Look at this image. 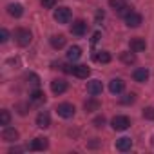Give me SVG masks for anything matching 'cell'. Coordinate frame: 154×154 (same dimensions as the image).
Here are the masks:
<instances>
[{
  "instance_id": "d6986e66",
  "label": "cell",
  "mask_w": 154,
  "mask_h": 154,
  "mask_svg": "<svg viewBox=\"0 0 154 154\" xmlns=\"http://www.w3.org/2000/svg\"><path fill=\"white\" fill-rule=\"evenodd\" d=\"M74 76H78V78H87V76L91 74V69L87 65H76L74 71H72Z\"/></svg>"
},
{
  "instance_id": "f1b7e54d",
  "label": "cell",
  "mask_w": 154,
  "mask_h": 154,
  "mask_svg": "<svg viewBox=\"0 0 154 154\" xmlns=\"http://www.w3.org/2000/svg\"><path fill=\"white\" fill-rule=\"evenodd\" d=\"M93 123H94V127H103V123H105V118H103V116H96V118L93 120Z\"/></svg>"
},
{
  "instance_id": "52a82bcc",
  "label": "cell",
  "mask_w": 154,
  "mask_h": 154,
  "mask_svg": "<svg viewBox=\"0 0 154 154\" xmlns=\"http://www.w3.org/2000/svg\"><path fill=\"white\" fill-rule=\"evenodd\" d=\"M36 125H38L40 129H47V127L51 125V116H49L47 111H40V112H38V116H36Z\"/></svg>"
},
{
  "instance_id": "2e32d148",
  "label": "cell",
  "mask_w": 154,
  "mask_h": 154,
  "mask_svg": "<svg viewBox=\"0 0 154 154\" xmlns=\"http://www.w3.org/2000/svg\"><path fill=\"white\" fill-rule=\"evenodd\" d=\"M131 147H132V140L131 138H120V140H116V149L118 150L125 152V150H131Z\"/></svg>"
},
{
  "instance_id": "44dd1931",
  "label": "cell",
  "mask_w": 154,
  "mask_h": 154,
  "mask_svg": "<svg viewBox=\"0 0 154 154\" xmlns=\"http://www.w3.org/2000/svg\"><path fill=\"white\" fill-rule=\"evenodd\" d=\"M84 109H85V112H93V111H98V109H100V102H98L96 98H91V100H87V102H85Z\"/></svg>"
},
{
  "instance_id": "603a6c76",
  "label": "cell",
  "mask_w": 154,
  "mask_h": 154,
  "mask_svg": "<svg viewBox=\"0 0 154 154\" xmlns=\"http://www.w3.org/2000/svg\"><path fill=\"white\" fill-rule=\"evenodd\" d=\"M120 58H122V62L127 63V65H131V63L136 62V54H134V51H132V53H122Z\"/></svg>"
},
{
  "instance_id": "d4e9b609",
  "label": "cell",
  "mask_w": 154,
  "mask_h": 154,
  "mask_svg": "<svg viewBox=\"0 0 154 154\" xmlns=\"http://www.w3.org/2000/svg\"><path fill=\"white\" fill-rule=\"evenodd\" d=\"M9 120H11V116H9V112L8 111H0V125H9Z\"/></svg>"
},
{
  "instance_id": "7402d4cb",
  "label": "cell",
  "mask_w": 154,
  "mask_h": 154,
  "mask_svg": "<svg viewBox=\"0 0 154 154\" xmlns=\"http://www.w3.org/2000/svg\"><path fill=\"white\" fill-rule=\"evenodd\" d=\"M94 60L100 62V63H109V62H111V54H109L107 51H98V53L94 54Z\"/></svg>"
},
{
  "instance_id": "4316f807",
  "label": "cell",
  "mask_w": 154,
  "mask_h": 154,
  "mask_svg": "<svg viewBox=\"0 0 154 154\" xmlns=\"http://www.w3.org/2000/svg\"><path fill=\"white\" fill-rule=\"evenodd\" d=\"M143 118L154 120V107H145V109H143Z\"/></svg>"
},
{
  "instance_id": "8fae6325",
  "label": "cell",
  "mask_w": 154,
  "mask_h": 154,
  "mask_svg": "<svg viewBox=\"0 0 154 154\" xmlns=\"http://www.w3.org/2000/svg\"><path fill=\"white\" fill-rule=\"evenodd\" d=\"M129 47H131V51H134V53H141V51H145L147 44H145L143 38H132V40L129 42Z\"/></svg>"
},
{
  "instance_id": "4dcf8cb0",
  "label": "cell",
  "mask_w": 154,
  "mask_h": 154,
  "mask_svg": "<svg viewBox=\"0 0 154 154\" xmlns=\"http://www.w3.org/2000/svg\"><path fill=\"white\" fill-rule=\"evenodd\" d=\"M134 100H136V98H134V94L131 93V94H127V96H125V98L122 100V103H132Z\"/></svg>"
},
{
  "instance_id": "5bb4252c",
  "label": "cell",
  "mask_w": 154,
  "mask_h": 154,
  "mask_svg": "<svg viewBox=\"0 0 154 154\" xmlns=\"http://www.w3.org/2000/svg\"><path fill=\"white\" fill-rule=\"evenodd\" d=\"M51 91H53L54 94L65 93V91H67V82H63V80H53V82H51Z\"/></svg>"
},
{
  "instance_id": "ffe728a7",
  "label": "cell",
  "mask_w": 154,
  "mask_h": 154,
  "mask_svg": "<svg viewBox=\"0 0 154 154\" xmlns=\"http://www.w3.org/2000/svg\"><path fill=\"white\" fill-rule=\"evenodd\" d=\"M51 45H53L54 49H62V47L65 45V36H63V35H53V36H51Z\"/></svg>"
},
{
  "instance_id": "cb8c5ba5",
  "label": "cell",
  "mask_w": 154,
  "mask_h": 154,
  "mask_svg": "<svg viewBox=\"0 0 154 154\" xmlns=\"http://www.w3.org/2000/svg\"><path fill=\"white\" fill-rule=\"evenodd\" d=\"M26 78L29 80V84H31V85H35V87H38V85H40V78H38V74H35V72H27V74H26Z\"/></svg>"
},
{
  "instance_id": "277c9868",
  "label": "cell",
  "mask_w": 154,
  "mask_h": 154,
  "mask_svg": "<svg viewBox=\"0 0 154 154\" xmlns=\"http://www.w3.org/2000/svg\"><path fill=\"white\" fill-rule=\"evenodd\" d=\"M74 105L72 103H60L58 107H56V112H58V116H62V118H72L74 116Z\"/></svg>"
},
{
  "instance_id": "ac0fdd59",
  "label": "cell",
  "mask_w": 154,
  "mask_h": 154,
  "mask_svg": "<svg viewBox=\"0 0 154 154\" xmlns=\"http://www.w3.org/2000/svg\"><path fill=\"white\" fill-rule=\"evenodd\" d=\"M8 13H9L11 17H15V18H20V17L24 15V8H22L20 4H9V6H8Z\"/></svg>"
},
{
  "instance_id": "1f68e13d",
  "label": "cell",
  "mask_w": 154,
  "mask_h": 154,
  "mask_svg": "<svg viewBox=\"0 0 154 154\" xmlns=\"http://www.w3.org/2000/svg\"><path fill=\"white\" fill-rule=\"evenodd\" d=\"M100 36H102L100 33H94V35H93V44H96V42L100 40Z\"/></svg>"
},
{
  "instance_id": "7c38bea8",
  "label": "cell",
  "mask_w": 154,
  "mask_h": 154,
  "mask_svg": "<svg viewBox=\"0 0 154 154\" xmlns=\"http://www.w3.org/2000/svg\"><path fill=\"white\" fill-rule=\"evenodd\" d=\"M123 89H125V82H123V80H120V78L111 80V84H109V91H111L112 94H120Z\"/></svg>"
},
{
  "instance_id": "ba28073f",
  "label": "cell",
  "mask_w": 154,
  "mask_h": 154,
  "mask_svg": "<svg viewBox=\"0 0 154 154\" xmlns=\"http://www.w3.org/2000/svg\"><path fill=\"white\" fill-rule=\"evenodd\" d=\"M125 22H127V26H129V27H138V26L141 24V15H140V13L131 11V13H127V15H125Z\"/></svg>"
},
{
  "instance_id": "e0dca14e",
  "label": "cell",
  "mask_w": 154,
  "mask_h": 154,
  "mask_svg": "<svg viewBox=\"0 0 154 154\" xmlns=\"http://www.w3.org/2000/svg\"><path fill=\"white\" fill-rule=\"evenodd\" d=\"M80 56H82V49H80L78 45L69 47V51H67V60H69V62H76Z\"/></svg>"
},
{
  "instance_id": "30bf717a",
  "label": "cell",
  "mask_w": 154,
  "mask_h": 154,
  "mask_svg": "<svg viewBox=\"0 0 154 154\" xmlns=\"http://www.w3.org/2000/svg\"><path fill=\"white\" fill-rule=\"evenodd\" d=\"M47 145H49L47 138H35V140L29 143V149H31V150H45Z\"/></svg>"
},
{
  "instance_id": "4fadbf2b",
  "label": "cell",
  "mask_w": 154,
  "mask_h": 154,
  "mask_svg": "<svg viewBox=\"0 0 154 154\" xmlns=\"http://www.w3.org/2000/svg\"><path fill=\"white\" fill-rule=\"evenodd\" d=\"M102 91H103V85H102L100 80H93V82L87 84V93H89V94L96 96V94H102Z\"/></svg>"
},
{
  "instance_id": "484cf974",
  "label": "cell",
  "mask_w": 154,
  "mask_h": 154,
  "mask_svg": "<svg viewBox=\"0 0 154 154\" xmlns=\"http://www.w3.org/2000/svg\"><path fill=\"white\" fill-rule=\"evenodd\" d=\"M31 100H33V102H44V100H45V94H44L42 91H38V89H36V91H33Z\"/></svg>"
},
{
  "instance_id": "9a60e30c",
  "label": "cell",
  "mask_w": 154,
  "mask_h": 154,
  "mask_svg": "<svg viewBox=\"0 0 154 154\" xmlns=\"http://www.w3.org/2000/svg\"><path fill=\"white\" fill-rule=\"evenodd\" d=\"M132 78H134L136 82H147L149 71H147L145 67H138V69H134V72H132Z\"/></svg>"
},
{
  "instance_id": "83f0119b",
  "label": "cell",
  "mask_w": 154,
  "mask_h": 154,
  "mask_svg": "<svg viewBox=\"0 0 154 154\" xmlns=\"http://www.w3.org/2000/svg\"><path fill=\"white\" fill-rule=\"evenodd\" d=\"M40 2H42V6L47 8V9H51V8L56 6V0H40Z\"/></svg>"
},
{
  "instance_id": "f546056e",
  "label": "cell",
  "mask_w": 154,
  "mask_h": 154,
  "mask_svg": "<svg viewBox=\"0 0 154 154\" xmlns=\"http://www.w3.org/2000/svg\"><path fill=\"white\" fill-rule=\"evenodd\" d=\"M8 36H9V33H8V29H0V42H8Z\"/></svg>"
},
{
  "instance_id": "5b68a950",
  "label": "cell",
  "mask_w": 154,
  "mask_h": 154,
  "mask_svg": "<svg viewBox=\"0 0 154 154\" xmlns=\"http://www.w3.org/2000/svg\"><path fill=\"white\" fill-rule=\"evenodd\" d=\"M109 6L114 9V11H118L120 15H127V13H131L129 11V8H127V4H125V0H109Z\"/></svg>"
},
{
  "instance_id": "8992f818",
  "label": "cell",
  "mask_w": 154,
  "mask_h": 154,
  "mask_svg": "<svg viewBox=\"0 0 154 154\" xmlns=\"http://www.w3.org/2000/svg\"><path fill=\"white\" fill-rule=\"evenodd\" d=\"M85 31H87V24H85L84 20H76V22H72V26H71V33H72V35H76V36H84Z\"/></svg>"
},
{
  "instance_id": "7a4b0ae2",
  "label": "cell",
  "mask_w": 154,
  "mask_h": 154,
  "mask_svg": "<svg viewBox=\"0 0 154 154\" xmlns=\"http://www.w3.org/2000/svg\"><path fill=\"white\" fill-rule=\"evenodd\" d=\"M111 125H112L114 131H127L131 127V120L127 116H114L112 122H111Z\"/></svg>"
},
{
  "instance_id": "9c48e42d",
  "label": "cell",
  "mask_w": 154,
  "mask_h": 154,
  "mask_svg": "<svg viewBox=\"0 0 154 154\" xmlns=\"http://www.w3.org/2000/svg\"><path fill=\"white\" fill-rule=\"evenodd\" d=\"M2 140L4 141H17L18 140V131L13 127H4L2 131Z\"/></svg>"
},
{
  "instance_id": "6da1fadb",
  "label": "cell",
  "mask_w": 154,
  "mask_h": 154,
  "mask_svg": "<svg viewBox=\"0 0 154 154\" xmlns=\"http://www.w3.org/2000/svg\"><path fill=\"white\" fill-rule=\"evenodd\" d=\"M15 38H17L18 45L26 47V45H29V44H31L33 35H31V31H29V29H17V31H15Z\"/></svg>"
},
{
  "instance_id": "3957f363",
  "label": "cell",
  "mask_w": 154,
  "mask_h": 154,
  "mask_svg": "<svg viewBox=\"0 0 154 154\" xmlns=\"http://www.w3.org/2000/svg\"><path fill=\"white\" fill-rule=\"evenodd\" d=\"M54 20L58 24H67L71 20V9L69 8H58L54 11Z\"/></svg>"
}]
</instances>
